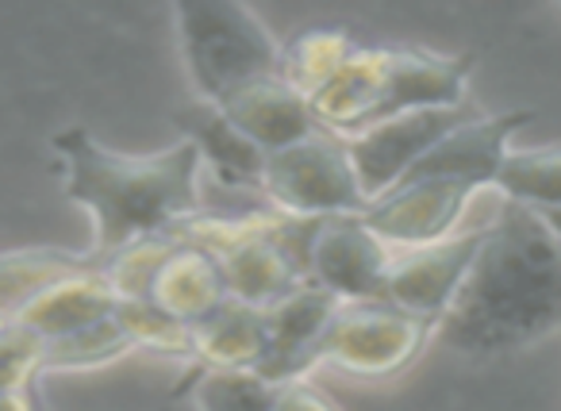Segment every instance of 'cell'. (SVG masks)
<instances>
[{"instance_id": "obj_1", "label": "cell", "mask_w": 561, "mask_h": 411, "mask_svg": "<svg viewBox=\"0 0 561 411\" xmlns=\"http://www.w3.org/2000/svg\"><path fill=\"white\" fill-rule=\"evenodd\" d=\"M561 331V242L519 201H504L484 224L481 250L435 339L469 357L527 350Z\"/></svg>"}, {"instance_id": "obj_2", "label": "cell", "mask_w": 561, "mask_h": 411, "mask_svg": "<svg viewBox=\"0 0 561 411\" xmlns=\"http://www.w3.org/2000/svg\"><path fill=\"white\" fill-rule=\"evenodd\" d=\"M50 147L62 162L66 196L93 219V262L201 216L204 165L193 142L178 139L158 155H119L81 127H66Z\"/></svg>"}, {"instance_id": "obj_3", "label": "cell", "mask_w": 561, "mask_h": 411, "mask_svg": "<svg viewBox=\"0 0 561 411\" xmlns=\"http://www.w3.org/2000/svg\"><path fill=\"white\" fill-rule=\"evenodd\" d=\"M473 55H438L423 47H362L312 96L323 132L339 139L423 109H461Z\"/></svg>"}, {"instance_id": "obj_4", "label": "cell", "mask_w": 561, "mask_h": 411, "mask_svg": "<svg viewBox=\"0 0 561 411\" xmlns=\"http://www.w3.org/2000/svg\"><path fill=\"white\" fill-rule=\"evenodd\" d=\"M178 47L196 101L219 104L234 89L280 73V47L265 24L234 0H181L173 9Z\"/></svg>"}, {"instance_id": "obj_5", "label": "cell", "mask_w": 561, "mask_h": 411, "mask_svg": "<svg viewBox=\"0 0 561 411\" xmlns=\"http://www.w3.org/2000/svg\"><path fill=\"white\" fill-rule=\"evenodd\" d=\"M262 193L270 196L277 212L305 219L362 216L369 208L351 147H346V139L323 132V127L265 158Z\"/></svg>"}, {"instance_id": "obj_6", "label": "cell", "mask_w": 561, "mask_h": 411, "mask_svg": "<svg viewBox=\"0 0 561 411\" xmlns=\"http://www.w3.org/2000/svg\"><path fill=\"white\" fill-rule=\"evenodd\" d=\"M435 339V323L397 308L389 300L339 304L320 342V365L351 373L362 380L397 377Z\"/></svg>"}, {"instance_id": "obj_7", "label": "cell", "mask_w": 561, "mask_h": 411, "mask_svg": "<svg viewBox=\"0 0 561 411\" xmlns=\"http://www.w3.org/2000/svg\"><path fill=\"white\" fill-rule=\"evenodd\" d=\"M477 193L481 189L466 185V181L408 178L397 189H389L385 196H377L362 212V219L392 250L431 247V242H443L450 235H458L461 216H466V208L473 204Z\"/></svg>"}, {"instance_id": "obj_8", "label": "cell", "mask_w": 561, "mask_h": 411, "mask_svg": "<svg viewBox=\"0 0 561 411\" xmlns=\"http://www.w3.org/2000/svg\"><path fill=\"white\" fill-rule=\"evenodd\" d=\"M469 116H473V112H469L466 104H461V109H423V112H408V116H397V119H385V124L346 139L366 201L374 204L377 196L397 189L400 181L420 165V158L431 155V150H435L454 127L466 124Z\"/></svg>"}, {"instance_id": "obj_9", "label": "cell", "mask_w": 561, "mask_h": 411, "mask_svg": "<svg viewBox=\"0 0 561 411\" xmlns=\"http://www.w3.org/2000/svg\"><path fill=\"white\" fill-rule=\"evenodd\" d=\"M481 239L484 227H473V231H458L443 242H431V247L392 250L385 300L438 327V319L450 311L454 296L473 270Z\"/></svg>"}, {"instance_id": "obj_10", "label": "cell", "mask_w": 561, "mask_h": 411, "mask_svg": "<svg viewBox=\"0 0 561 411\" xmlns=\"http://www.w3.org/2000/svg\"><path fill=\"white\" fill-rule=\"evenodd\" d=\"M392 247L381 242L362 216H331L312 242L308 281L331 293L339 304L385 300Z\"/></svg>"}, {"instance_id": "obj_11", "label": "cell", "mask_w": 561, "mask_h": 411, "mask_svg": "<svg viewBox=\"0 0 561 411\" xmlns=\"http://www.w3.org/2000/svg\"><path fill=\"white\" fill-rule=\"evenodd\" d=\"M535 119V112H496V116H469L461 127H454L431 155L420 158L408 178H450L477 189H496L500 170L512 155V139ZM404 178V181H408Z\"/></svg>"}, {"instance_id": "obj_12", "label": "cell", "mask_w": 561, "mask_h": 411, "mask_svg": "<svg viewBox=\"0 0 561 411\" xmlns=\"http://www.w3.org/2000/svg\"><path fill=\"white\" fill-rule=\"evenodd\" d=\"M335 308V296L323 293L312 281L293 288L289 296H280L270 308H262L265 331H270V350H265V362L257 373H265L273 385L305 380V373L320 365V342Z\"/></svg>"}, {"instance_id": "obj_13", "label": "cell", "mask_w": 561, "mask_h": 411, "mask_svg": "<svg viewBox=\"0 0 561 411\" xmlns=\"http://www.w3.org/2000/svg\"><path fill=\"white\" fill-rule=\"evenodd\" d=\"M219 109H224L227 116H231V124L239 127L247 139H254L265 155L285 150V147H293V142L320 132L312 101H308L300 89H293L280 73H270V78H257V81H250V85L234 89L231 96L219 101Z\"/></svg>"}, {"instance_id": "obj_14", "label": "cell", "mask_w": 561, "mask_h": 411, "mask_svg": "<svg viewBox=\"0 0 561 411\" xmlns=\"http://www.w3.org/2000/svg\"><path fill=\"white\" fill-rule=\"evenodd\" d=\"M173 124H178L181 139L193 142L196 155H201V165L219 181V185L254 189V193H262L265 158L270 155H265L254 139H247L219 104L196 101L193 96L185 109L173 112Z\"/></svg>"}, {"instance_id": "obj_15", "label": "cell", "mask_w": 561, "mask_h": 411, "mask_svg": "<svg viewBox=\"0 0 561 411\" xmlns=\"http://www.w3.org/2000/svg\"><path fill=\"white\" fill-rule=\"evenodd\" d=\"M119 296L116 288L104 281V273L96 270V262L81 273L55 281L50 288H43L24 311L12 323H24L27 331H35L43 342L66 339V334H78L85 327H96L104 319H112Z\"/></svg>"}, {"instance_id": "obj_16", "label": "cell", "mask_w": 561, "mask_h": 411, "mask_svg": "<svg viewBox=\"0 0 561 411\" xmlns=\"http://www.w3.org/2000/svg\"><path fill=\"white\" fill-rule=\"evenodd\" d=\"M150 300L170 311L173 319L196 327L201 319H208L219 304L231 300V293H227L219 258L211 254V250L193 247V242L181 239V247L173 250L165 270L158 273L154 288H150Z\"/></svg>"}, {"instance_id": "obj_17", "label": "cell", "mask_w": 561, "mask_h": 411, "mask_svg": "<svg viewBox=\"0 0 561 411\" xmlns=\"http://www.w3.org/2000/svg\"><path fill=\"white\" fill-rule=\"evenodd\" d=\"M265 350H270L265 311L234 296L193 327V357L211 369H262Z\"/></svg>"}, {"instance_id": "obj_18", "label": "cell", "mask_w": 561, "mask_h": 411, "mask_svg": "<svg viewBox=\"0 0 561 411\" xmlns=\"http://www.w3.org/2000/svg\"><path fill=\"white\" fill-rule=\"evenodd\" d=\"M93 265L89 254H70V250H12L0 254V319H20V311L55 281L81 273Z\"/></svg>"}, {"instance_id": "obj_19", "label": "cell", "mask_w": 561, "mask_h": 411, "mask_svg": "<svg viewBox=\"0 0 561 411\" xmlns=\"http://www.w3.org/2000/svg\"><path fill=\"white\" fill-rule=\"evenodd\" d=\"M354 50L358 39L346 27H312L297 35L289 47H280V78L312 101L323 85H331V78L343 70Z\"/></svg>"}, {"instance_id": "obj_20", "label": "cell", "mask_w": 561, "mask_h": 411, "mask_svg": "<svg viewBox=\"0 0 561 411\" xmlns=\"http://www.w3.org/2000/svg\"><path fill=\"white\" fill-rule=\"evenodd\" d=\"M178 247H181V235H178V227H173V231L147 235V239H139V242H127L124 250L101 258L96 270L104 273V281H108L112 288H116L119 300H135V296H150L158 273L165 270V262H170Z\"/></svg>"}, {"instance_id": "obj_21", "label": "cell", "mask_w": 561, "mask_h": 411, "mask_svg": "<svg viewBox=\"0 0 561 411\" xmlns=\"http://www.w3.org/2000/svg\"><path fill=\"white\" fill-rule=\"evenodd\" d=\"M196 411H273V385L257 369H211L201 365V373L188 385Z\"/></svg>"}, {"instance_id": "obj_22", "label": "cell", "mask_w": 561, "mask_h": 411, "mask_svg": "<svg viewBox=\"0 0 561 411\" xmlns=\"http://www.w3.org/2000/svg\"><path fill=\"white\" fill-rule=\"evenodd\" d=\"M116 327L131 350H150V354H170V357H193V327L173 319L165 308H158L150 296H135V300H119L112 311Z\"/></svg>"}, {"instance_id": "obj_23", "label": "cell", "mask_w": 561, "mask_h": 411, "mask_svg": "<svg viewBox=\"0 0 561 411\" xmlns=\"http://www.w3.org/2000/svg\"><path fill=\"white\" fill-rule=\"evenodd\" d=\"M496 189L504 201H519L527 208H561V147L512 150Z\"/></svg>"}, {"instance_id": "obj_24", "label": "cell", "mask_w": 561, "mask_h": 411, "mask_svg": "<svg viewBox=\"0 0 561 411\" xmlns=\"http://www.w3.org/2000/svg\"><path fill=\"white\" fill-rule=\"evenodd\" d=\"M131 354V342L116 327V319H104L96 327H85L66 339L43 342V373H85L104 369V365L119 362Z\"/></svg>"}, {"instance_id": "obj_25", "label": "cell", "mask_w": 561, "mask_h": 411, "mask_svg": "<svg viewBox=\"0 0 561 411\" xmlns=\"http://www.w3.org/2000/svg\"><path fill=\"white\" fill-rule=\"evenodd\" d=\"M43 377V339L24 323H9L0 331V392L32 388Z\"/></svg>"}, {"instance_id": "obj_26", "label": "cell", "mask_w": 561, "mask_h": 411, "mask_svg": "<svg viewBox=\"0 0 561 411\" xmlns=\"http://www.w3.org/2000/svg\"><path fill=\"white\" fill-rule=\"evenodd\" d=\"M273 411H343L335 400L320 392L312 380H285L273 396Z\"/></svg>"}, {"instance_id": "obj_27", "label": "cell", "mask_w": 561, "mask_h": 411, "mask_svg": "<svg viewBox=\"0 0 561 411\" xmlns=\"http://www.w3.org/2000/svg\"><path fill=\"white\" fill-rule=\"evenodd\" d=\"M0 411H35L32 388H12V392H0Z\"/></svg>"}, {"instance_id": "obj_28", "label": "cell", "mask_w": 561, "mask_h": 411, "mask_svg": "<svg viewBox=\"0 0 561 411\" xmlns=\"http://www.w3.org/2000/svg\"><path fill=\"white\" fill-rule=\"evenodd\" d=\"M538 216L546 219V227L553 231V239L561 242V208H538Z\"/></svg>"}, {"instance_id": "obj_29", "label": "cell", "mask_w": 561, "mask_h": 411, "mask_svg": "<svg viewBox=\"0 0 561 411\" xmlns=\"http://www.w3.org/2000/svg\"><path fill=\"white\" fill-rule=\"evenodd\" d=\"M4 327H9V319H0V331H4Z\"/></svg>"}]
</instances>
